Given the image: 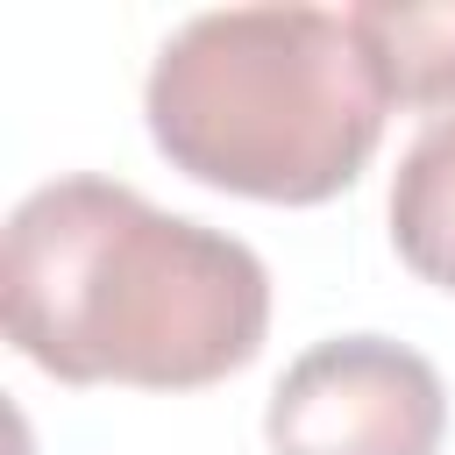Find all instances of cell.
Wrapping results in <instances>:
<instances>
[{
  "mask_svg": "<svg viewBox=\"0 0 455 455\" xmlns=\"http://www.w3.org/2000/svg\"><path fill=\"white\" fill-rule=\"evenodd\" d=\"M0 320L57 384L199 391L256 363L270 270L242 235L71 171L7 213Z\"/></svg>",
  "mask_w": 455,
  "mask_h": 455,
  "instance_id": "obj_1",
  "label": "cell"
},
{
  "mask_svg": "<svg viewBox=\"0 0 455 455\" xmlns=\"http://www.w3.org/2000/svg\"><path fill=\"white\" fill-rule=\"evenodd\" d=\"M391 107L455 114V0H363L348 7Z\"/></svg>",
  "mask_w": 455,
  "mask_h": 455,
  "instance_id": "obj_4",
  "label": "cell"
},
{
  "mask_svg": "<svg viewBox=\"0 0 455 455\" xmlns=\"http://www.w3.org/2000/svg\"><path fill=\"white\" fill-rule=\"evenodd\" d=\"M391 249L412 277L455 291V114H434L391 171Z\"/></svg>",
  "mask_w": 455,
  "mask_h": 455,
  "instance_id": "obj_5",
  "label": "cell"
},
{
  "mask_svg": "<svg viewBox=\"0 0 455 455\" xmlns=\"http://www.w3.org/2000/svg\"><path fill=\"white\" fill-rule=\"evenodd\" d=\"M448 384L391 334H327L263 405L270 455H441Z\"/></svg>",
  "mask_w": 455,
  "mask_h": 455,
  "instance_id": "obj_3",
  "label": "cell"
},
{
  "mask_svg": "<svg viewBox=\"0 0 455 455\" xmlns=\"http://www.w3.org/2000/svg\"><path fill=\"white\" fill-rule=\"evenodd\" d=\"M384 114V78L334 7H206L164 36L142 78V121L171 171L270 206L348 192Z\"/></svg>",
  "mask_w": 455,
  "mask_h": 455,
  "instance_id": "obj_2",
  "label": "cell"
}]
</instances>
